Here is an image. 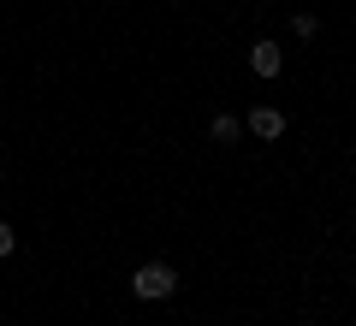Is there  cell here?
I'll return each instance as SVG.
<instances>
[{"mask_svg": "<svg viewBox=\"0 0 356 326\" xmlns=\"http://www.w3.org/2000/svg\"><path fill=\"white\" fill-rule=\"evenodd\" d=\"M178 291V273L166 261H143L137 273H131V297H143V302H166Z\"/></svg>", "mask_w": 356, "mask_h": 326, "instance_id": "cell-1", "label": "cell"}, {"mask_svg": "<svg viewBox=\"0 0 356 326\" xmlns=\"http://www.w3.org/2000/svg\"><path fill=\"white\" fill-rule=\"evenodd\" d=\"M250 72H255V77H280V72H285L280 42H250Z\"/></svg>", "mask_w": 356, "mask_h": 326, "instance_id": "cell-2", "label": "cell"}, {"mask_svg": "<svg viewBox=\"0 0 356 326\" xmlns=\"http://www.w3.org/2000/svg\"><path fill=\"white\" fill-rule=\"evenodd\" d=\"M250 137H261V142L285 137V113L280 107H250Z\"/></svg>", "mask_w": 356, "mask_h": 326, "instance_id": "cell-3", "label": "cell"}, {"mask_svg": "<svg viewBox=\"0 0 356 326\" xmlns=\"http://www.w3.org/2000/svg\"><path fill=\"white\" fill-rule=\"evenodd\" d=\"M208 137H214V142H220V149H232V142H238V137H243V125H238V119H232V113H220V119H214V125H208Z\"/></svg>", "mask_w": 356, "mask_h": 326, "instance_id": "cell-4", "label": "cell"}, {"mask_svg": "<svg viewBox=\"0 0 356 326\" xmlns=\"http://www.w3.org/2000/svg\"><path fill=\"white\" fill-rule=\"evenodd\" d=\"M291 30H297V36H303V42H309V36H315V30H321V18H315V13H291Z\"/></svg>", "mask_w": 356, "mask_h": 326, "instance_id": "cell-5", "label": "cell"}, {"mask_svg": "<svg viewBox=\"0 0 356 326\" xmlns=\"http://www.w3.org/2000/svg\"><path fill=\"white\" fill-rule=\"evenodd\" d=\"M13 243H18V238H13V226H6V220H0V261H6V255H13Z\"/></svg>", "mask_w": 356, "mask_h": 326, "instance_id": "cell-6", "label": "cell"}]
</instances>
